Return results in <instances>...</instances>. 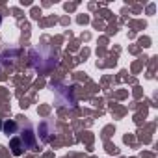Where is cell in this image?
Instances as JSON below:
<instances>
[{
    "label": "cell",
    "instance_id": "cell-6",
    "mask_svg": "<svg viewBox=\"0 0 158 158\" xmlns=\"http://www.w3.org/2000/svg\"><path fill=\"white\" fill-rule=\"evenodd\" d=\"M0 24H2V15H0Z\"/></svg>",
    "mask_w": 158,
    "mask_h": 158
},
{
    "label": "cell",
    "instance_id": "cell-2",
    "mask_svg": "<svg viewBox=\"0 0 158 158\" xmlns=\"http://www.w3.org/2000/svg\"><path fill=\"white\" fill-rule=\"evenodd\" d=\"M54 132H56V127H54L50 121H45V123L39 125V136H41L43 141H50Z\"/></svg>",
    "mask_w": 158,
    "mask_h": 158
},
{
    "label": "cell",
    "instance_id": "cell-1",
    "mask_svg": "<svg viewBox=\"0 0 158 158\" xmlns=\"http://www.w3.org/2000/svg\"><path fill=\"white\" fill-rule=\"evenodd\" d=\"M19 138H21V141L24 143V149L35 151L37 143H35V132H34V127H32V125H26V128L23 130V134H21Z\"/></svg>",
    "mask_w": 158,
    "mask_h": 158
},
{
    "label": "cell",
    "instance_id": "cell-3",
    "mask_svg": "<svg viewBox=\"0 0 158 158\" xmlns=\"http://www.w3.org/2000/svg\"><path fill=\"white\" fill-rule=\"evenodd\" d=\"M10 147H11V152H13L15 156H21L23 151H24V143L21 141V138H13V139L10 141Z\"/></svg>",
    "mask_w": 158,
    "mask_h": 158
},
{
    "label": "cell",
    "instance_id": "cell-4",
    "mask_svg": "<svg viewBox=\"0 0 158 158\" xmlns=\"http://www.w3.org/2000/svg\"><path fill=\"white\" fill-rule=\"evenodd\" d=\"M17 130H19V125H17V121L10 119V121H6V123H4V132H6L8 136H13V134H17Z\"/></svg>",
    "mask_w": 158,
    "mask_h": 158
},
{
    "label": "cell",
    "instance_id": "cell-5",
    "mask_svg": "<svg viewBox=\"0 0 158 158\" xmlns=\"http://www.w3.org/2000/svg\"><path fill=\"white\" fill-rule=\"evenodd\" d=\"M17 56H19V50H17V48H11V50H4V52H2L4 63L8 61V58H17Z\"/></svg>",
    "mask_w": 158,
    "mask_h": 158
}]
</instances>
